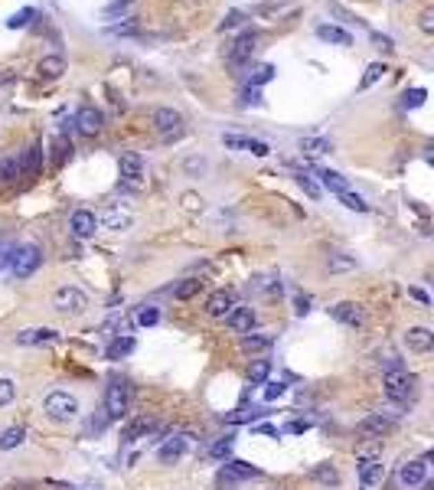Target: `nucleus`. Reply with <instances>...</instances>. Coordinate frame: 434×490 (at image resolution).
I'll return each instance as SVG.
<instances>
[{"mask_svg":"<svg viewBox=\"0 0 434 490\" xmlns=\"http://www.w3.org/2000/svg\"><path fill=\"white\" fill-rule=\"evenodd\" d=\"M43 412L50 415L52 422H72L75 415H79V399H75L72 392L56 389V392H50V396H46Z\"/></svg>","mask_w":434,"mask_h":490,"instance_id":"1","label":"nucleus"},{"mask_svg":"<svg viewBox=\"0 0 434 490\" xmlns=\"http://www.w3.org/2000/svg\"><path fill=\"white\" fill-rule=\"evenodd\" d=\"M127 405H131V382L114 376L105 389V412H108V418H121L127 412Z\"/></svg>","mask_w":434,"mask_h":490,"instance_id":"2","label":"nucleus"},{"mask_svg":"<svg viewBox=\"0 0 434 490\" xmlns=\"http://www.w3.org/2000/svg\"><path fill=\"white\" fill-rule=\"evenodd\" d=\"M52 307L59 311V314H82L88 307V298L82 288H75V285H62V288L52 291Z\"/></svg>","mask_w":434,"mask_h":490,"instance_id":"3","label":"nucleus"},{"mask_svg":"<svg viewBox=\"0 0 434 490\" xmlns=\"http://www.w3.org/2000/svg\"><path fill=\"white\" fill-rule=\"evenodd\" d=\"M415 382L418 379L411 376V373H405V369H389L382 376V389L389 399H395V402H405L409 396H415Z\"/></svg>","mask_w":434,"mask_h":490,"instance_id":"4","label":"nucleus"},{"mask_svg":"<svg viewBox=\"0 0 434 490\" xmlns=\"http://www.w3.org/2000/svg\"><path fill=\"white\" fill-rule=\"evenodd\" d=\"M395 431V418H389V415L375 412V415H366L360 425H356V435L362 441H382L385 435H392Z\"/></svg>","mask_w":434,"mask_h":490,"instance_id":"5","label":"nucleus"},{"mask_svg":"<svg viewBox=\"0 0 434 490\" xmlns=\"http://www.w3.org/2000/svg\"><path fill=\"white\" fill-rule=\"evenodd\" d=\"M39 265H43V252H39L37 245H20V249L13 252V258H10V268H13V275L17 278L37 275Z\"/></svg>","mask_w":434,"mask_h":490,"instance_id":"6","label":"nucleus"},{"mask_svg":"<svg viewBox=\"0 0 434 490\" xmlns=\"http://www.w3.org/2000/svg\"><path fill=\"white\" fill-rule=\"evenodd\" d=\"M154 127H157L167 141H174V138H180V131H183V114L176 112V108H157V112H154Z\"/></svg>","mask_w":434,"mask_h":490,"instance_id":"7","label":"nucleus"},{"mask_svg":"<svg viewBox=\"0 0 434 490\" xmlns=\"http://www.w3.org/2000/svg\"><path fill=\"white\" fill-rule=\"evenodd\" d=\"M223 144L232 147V151H245V154H255V157H268L271 147L258 138H248V134H223Z\"/></svg>","mask_w":434,"mask_h":490,"instance_id":"8","label":"nucleus"},{"mask_svg":"<svg viewBox=\"0 0 434 490\" xmlns=\"http://www.w3.org/2000/svg\"><path fill=\"white\" fill-rule=\"evenodd\" d=\"M424 480H428V458L422 461H405V465L398 467V484L402 487H422Z\"/></svg>","mask_w":434,"mask_h":490,"instance_id":"9","label":"nucleus"},{"mask_svg":"<svg viewBox=\"0 0 434 490\" xmlns=\"http://www.w3.org/2000/svg\"><path fill=\"white\" fill-rule=\"evenodd\" d=\"M255 50H258V33H255V30H245V33L232 43V50H229V63L242 65L245 59H251V52Z\"/></svg>","mask_w":434,"mask_h":490,"instance_id":"10","label":"nucleus"},{"mask_svg":"<svg viewBox=\"0 0 434 490\" xmlns=\"http://www.w3.org/2000/svg\"><path fill=\"white\" fill-rule=\"evenodd\" d=\"M95 223L108 232H124V229H131V213H124L121 206H108V210H101V216H95Z\"/></svg>","mask_w":434,"mask_h":490,"instance_id":"11","label":"nucleus"},{"mask_svg":"<svg viewBox=\"0 0 434 490\" xmlns=\"http://www.w3.org/2000/svg\"><path fill=\"white\" fill-rule=\"evenodd\" d=\"M75 125H79L82 134H99L101 127H105V114H101L95 105H82L79 114H75Z\"/></svg>","mask_w":434,"mask_h":490,"instance_id":"12","label":"nucleus"},{"mask_svg":"<svg viewBox=\"0 0 434 490\" xmlns=\"http://www.w3.org/2000/svg\"><path fill=\"white\" fill-rule=\"evenodd\" d=\"M232 307H236V294H232V291H225V288L212 291L209 298H206V314L209 317H225Z\"/></svg>","mask_w":434,"mask_h":490,"instance_id":"13","label":"nucleus"},{"mask_svg":"<svg viewBox=\"0 0 434 490\" xmlns=\"http://www.w3.org/2000/svg\"><path fill=\"white\" fill-rule=\"evenodd\" d=\"M69 229H72L75 239H92V236H95V229H99V223H95V213H88V210H75Z\"/></svg>","mask_w":434,"mask_h":490,"instance_id":"14","label":"nucleus"},{"mask_svg":"<svg viewBox=\"0 0 434 490\" xmlns=\"http://www.w3.org/2000/svg\"><path fill=\"white\" fill-rule=\"evenodd\" d=\"M356 467H360V490H372L382 480V461L379 458H362Z\"/></svg>","mask_w":434,"mask_h":490,"instance_id":"15","label":"nucleus"},{"mask_svg":"<svg viewBox=\"0 0 434 490\" xmlns=\"http://www.w3.org/2000/svg\"><path fill=\"white\" fill-rule=\"evenodd\" d=\"M144 176V157L134 151L121 154V180L124 183H131V187H137V180Z\"/></svg>","mask_w":434,"mask_h":490,"instance_id":"16","label":"nucleus"},{"mask_svg":"<svg viewBox=\"0 0 434 490\" xmlns=\"http://www.w3.org/2000/svg\"><path fill=\"white\" fill-rule=\"evenodd\" d=\"M225 324L232 327L236 334H251V327H255V311L242 304V307H232L229 314H225Z\"/></svg>","mask_w":434,"mask_h":490,"instance_id":"17","label":"nucleus"},{"mask_svg":"<svg viewBox=\"0 0 434 490\" xmlns=\"http://www.w3.org/2000/svg\"><path fill=\"white\" fill-rule=\"evenodd\" d=\"M52 340H59V334H56L52 327H30V330H20V334H17V343H20V347H39V343H52Z\"/></svg>","mask_w":434,"mask_h":490,"instance_id":"18","label":"nucleus"},{"mask_svg":"<svg viewBox=\"0 0 434 490\" xmlns=\"http://www.w3.org/2000/svg\"><path fill=\"white\" fill-rule=\"evenodd\" d=\"M333 317L347 327H362V320H366V314H362V307L356 301H340L333 307Z\"/></svg>","mask_w":434,"mask_h":490,"instance_id":"19","label":"nucleus"},{"mask_svg":"<svg viewBox=\"0 0 434 490\" xmlns=\"http://www.w3.org/2000/svg\"><path fill=\"white\" fill-rule=\"evenodd\" d=\"M405 343H409L411 353H428L434 347V334L428 327H411L409 334H405Z\"/></svg>","mask_w":434,"mask_h":490,"instance_id":"20","label":"nucleus"},{"mask_svg":"<svg viewBox=\"0 0 434 490\" xmlns=\"http://www.w3.org/2000/svg\"><path fill=\"white\" fill-rule=\"evenodd\" d=\"M298 10H300L298 3H258L255 7V13L265 17V20H285V17H294Z\"/></svg>","mask_w":434,"mask_h":490,"instance_id":"21","label":"nucleus"},{"mask_svg":"<svg viewBox=\"0 0 434 490\" xmlns=\"http://www.w3.org/2000/svg\"><path fill=\"white\" fill-rule=\"evenodd\" d=\"M154 428V418L150 415H137V418H131L127 425H124L121 438L124 441H137V438H147V431Z\"/></svg>","mask_w":434,"mask_h":490,"instance_id":"22","label":"nucleus"},{"mask_svg":"<svg viewBox=\"0 0 434 490\" xmlns=\"http://www.w3.org/2000/svg\"><path fill=\"white\" fill-rule=\"evenodd\" d=\"M186 451V438H170L161 445V451H157V458H161V465H174V461H180Z\"/></svg>","mask_w":434,"mask_h":490,"instance_id":"23","label":"nucleus"},{"mask_svg":"<svg viewBox=\"0 0 434 490\" xmlns=\"http://www.w3.org/2000/svg\"><path fill=\"white\" fill-rule=\"evenodd\" d=\"M37 72L43 79H59L62 72H65V59H62V56H43L37 65Z\"/></svg>","mask_w":434,"mask_h":490,"instance_id":"24","label":"nucleus"},{"mask_svg":"<svg viewBox=\"0 0 434 490\" xmlns=\"http://www.w3.org/2000/svg\"><path fill=\"white\" fill-rule=\"evenodd\" d=\"M258 474H261L258 467L245 465V461H229V465H225V471H223V480H238V478H258Z\"/></svg>","mask_w":434,"mask_h":490,"instance_id":"25","label":"nucleus"},{"mask_svg":"<svg viewBox=\"0 0 434 490\" xmlns=\"http://www.w3.org/2000/svg\"><path fill=\"white\" fill-rule=\"evenodd\" d=\"M274 343L271 334H242V350L245 353H261Z\"/></svg>","mask_w":434,"mask_h":490,"instance_id":"26","label":"nucleus"},{"mask_svg":"<svg viewBox=\"0 0 434 490\" xmlns=\"http://www.w3.org/2000/svg\"><path fill=\"white\" fill-rule=\"evenodd\" d=\"M317 37L327 39V43H336V46H349V43H353V37H349L347 30H340V26H330V23L317 26Z\"/></svg>","mask_w":434,"mask_h":490,"instance_id":"27","label":"nucleus"},{"mask_svg":"<svg viewBox=\"0 0 434 490\" xmlns=\"http://www.w3.org/2000/svg\"><path fill=\"white\" fill-rule=\"evenodd\" d=\"M317 176H320V183H323V187L330 190V193H336V196H340V193H347V190H349L347 176H343V174H336V170H320Z\"/></svg>","mask_w":434,"mask_h":490,"instance_id":"28","label":"nucleus"},{"mask_svg":"<svg viewBox=\"0 0 434 490\" xmlns=\"http://www.w3.org/2000/svg\"><path fill=\"white\" fill-rule=\"evenodd\" d=\"M300 151L307 154V157H320V154L333 151V141H327V138H300Z\"/></svg>","mask_w":434,"mask_h":490,"instance_id":"29","label":"nucleus"},{"mask_svg":"<svg viewBox=\"0 0 434 490\" xmlns=\"http://www.w3.org/2000/svg\"><path fill=\"white\" fill-rule=\"evenodd\" d=\"M310 478L320 480V484H327V487H336V484H340V474H336V467L327 465V461H323V465H313V467H310Z\"/></svg>","mask_w":434,"mask_h":490,"instance_id":"30","label":"nucleus"},{"mask_svg":"<svg viewBox=\"0 0 434 490\" xmlns=\"http://www.w3.org/2000/svg\"><path fill=\"white\" fill-rule=\"evenodd\" d=\"M17 163H20V174H37V170H39V163H43V147H39V144H33V147H26L23 161H17Z\"/></svg>","mask_w":434,"mask_h":490,"instance_id":"31","label":"nucleus"},{"mask_svg":"<svg viewBox=\"0 0 434 490\" xmlns=\"http://www.w3.org/2000/svg\"><path fill=\"white\" fill-rule=\"evenodd\" d=\"M23 441H26V428L13 425V428H7V431L0 435V451H10V448H20Z\"/></svg>","mask_w":434,"mask_h":490,"instance_id":"32","label":"nucleus"},{"mask_svg":"<svg viewBox=\"0 0 434 490\" xmlns=\"http://www.w3.org/2000/svg\"><path fill=\"white\" fill-rule=\"evenodd\" d=\"M199 291H203V281L199 278H186V281H180L174 288V298L176 301H189V298H196Z\"/></svg>","mask_w":434,"mask_h":490,"instance_id":"33","label":"nucleus"},{"mask_svg":"<svg viewBox=\"0 0 434 490\" xmlns=\"http://www.w3.org/2000/svg\"><path fill=\"white\" fill-rule=\"evenodd\" d=\"M268 376H271V360H255L251 369H248V382H251V386H261Z\"/></svg>","mask_w":434,"mask_h":490,"instance_id":"34","label":"nucleus"},{"mask_svg":"<svg viewBox=\"0 0 434 490\" xmlns=\"http://www.w3.org/2000/svg\"><path fill=\"white\" fill-rule=\"evenodd\" d=\"M340 203H343L347 210H356V213H366V210H369V203L362 200L360 193H353V190H347V193H340Z\"/></svg>","mask_w":434,"mask_h":490,"instance_id":"35","label":"nucleus"},{"mask_svg":"<svg viewBox=\"0 0 434 490\" xmlns=\"http://www.w3.org/2000/svg\"><path fill=\"white\" fill-rule=\"evenodd\" d=\"M131 350H134V340L124 337V340H114L112 347H108V353H105V356H108V360H121V356H127Z\"/></svg>","mask_w":434,"mask_h":490,"instance_id":"36","label":"nucleus"},{"mask_svg":"<svg viewBox=\"0 0 434 490\" xmlns=\"http://www.w3.org/2000/svg\"><path fill=\"white\" fill-rule=\"evenodd\" d=\"M33 17H37V10H33V7H23V10H17L10 20H7V26H10V30H23V26H30Z\"/></svg>","mask_w":434,"mask_h":490,"instance_id":"37","label":"nucleus"},{"mask_svg":"<svg viewBox=\"0 0 434 490\" xmlns=\"http://www.w3.org/2000/svg\"><path fill=\"white\" fill-rule=\"evenodd\" d=\"M385 76V65L382 63H372V65H366V76H362V82H360V88H369V85H375L379 79Z\"/></svg>","mask_w":434,"mask_h":490,"instance_id":"38","label":"nucleus"},{"mask_svg":"<svg viewBox=\"0 0 434 490\" xmlns=\"http://www.w3.org/2000/svg\"><path fill=\"white\" fill-rule=\"evenodd\" d=\"M424 99H428L424 88H411V92H405V99H402V108H422Z\"/></svg>","mask_w":434,"mask_h":490,"instance_id":"39","label":"nucleus"},{"mask_svg":"<svg viewBox=\"0 0 434 490\" xmlns=\"http://www.w3.org/2000/svg\"><path fill=\"white\" fill-rule=\"evenodd\" d=\"M242 20H245V13L242 10H229L223 17V23H219V33H225V30H236V26H242Z\"/></svg>","mask_w":434,"mask_h":490,"instance_id":"40","label":"nucleus"},{"mask_svg":"<svg viewBox=\"0 0 434 490\" xmlns=\"http://www.w3.org/2000/svg\"><path fill=\"white\" fill-rule=\"evenodd\" d=\"M13 396H17V386H13V379L0 376V405H10Z\"/></svg>","mask_w":434,"mask_h":490,"instance_id":"41","label":"nucleus"},{"mask_svg":"<svg viewBox=\"0 0 434 490\" xmlns=\"http://www.w3.org/2000/svg\"><path fill=\"white\" fill-rule=\"evenodd\" d=\"M274 76H278V69H274V65H261L258 72H255V76H251V88L265 85V82H271Z\"/></svg>","mask_w":434,"mask_h":490,"instance_id":"42","label":"nucleus"},{"mask_svg":"<svg viewBox=\"0 0 434 490\" xmlns=\"http://www.w3.org/2000/svg\"><path fill=\"white\" fill-rule=\"evenodd\" d=\"M298 183L304 187V193H307L310 200H320V187L310 180V174H304V170H300V174H298Z\"/></svg>","mask_w":434,"mask_h":490,"instance_id":"43","label":"nucleus"},{"mask_svg":"<svg viewBox=\"0 0 434 490\" xmlns=\"http://www.w3.org/2000/svg\"><path fill=\"white\" fill-rule=\"evenodd\" d=\"M17 174H20V163L10 161V157H3V161H0V180H13Z\"/></svg>","mask_w":434,"mask_h":490,"instance_id":"44","label":"nucleus"},{"mask_svg":"<svg viewBox=\"0 0 434 490\" xmlns=\"http://www.w3.org/2000/svg\"><path fill=\"white\" fill-rule=\"evenodd\" d=\"M356 268V258H343V255H330V272H349Z\"/></svg>","mask_w":434,"mask_h":490,"instance_id":"45","label":"nucleus"},{"mask_svg":"<svg viewBox=\"0 0 434 490\" xmlns=\"http://www.w3.org/2000/svg\"><path fill=\"white\" fill-rule=\"evenodd\" d=\"M157 320H161V314H157L154 307H141V311H137V324L141 327H154Z\"/></svg>","mask_w":434,"mask_h":490,"instance_id":"46","label":"nucleus"},{"mask_svg":"<svg viewBox=\"0 0 434 490\" xmlns=\"http://www.w3.org/2000/svg\"><path fill=\"white\" fill-rule=\"evenodd\" d=\"M285 392H287L285 382H268V389H265V399H268V402H274V399H281Z\"/></svg>","mask_w":434,"mask_h":490,"instance_id":"47","label":"nucleus"},{"mask_svg":"<svg viewBox=\"0 0 434 490\" xmlns=\"http://www.w3.org/2000/svg\"><path fill=\"white\" fill-rule=\"evenodd\" d=\"M255 415H261V412H245V409H238V412L225 415V422H229V425H238V422H248V418H255Z\"/></svg>","mask_w":434,"mask_h":490,"instance_id":"48","label":"nucleus"},{"mask_svg":"<svg viewBox=\"0 0 434 490\" xmlns=\"http://www.w3.org/2000/svg\"><path fill=\"white\" fill-rule=\"evenodd\" d=\"M242 105H255V108H258V105H265L258 88H245V92H242Z\"/></svg>","mask_w":434,"mask_h":490,"instance_id":"49","label":"nucleus"},{"mask_svg":"<svg viewBox=\"0 0 434 490\" xmlns=\"http://www.w3.org/2000/svg\"><path fill=\"white\" fill-rule=\"evenodd\" d=\"M229 451H232V438L219 441V445H212V454H216V458H229Z\"/></svg>","mask_w":434,"mask_h":490,"instance_id":"50","label":"nucleus"},{"mask_svg":"<svg viewBox=\"0 0 434 490\" xmlns=\"http://www.w3.org/2000/svg\"><path fill=\"white\" fill-rule=\"evenodd\" d=\"M372 43H375V50H382V52H392L395 46H392V39L389 37H379V33H372Z\"/></svg>","mask_w":434,"mask_h":490,"instance_id":"51","label":"nucleus"},{"mask_svg":"<svg viewBox=\"0 0 434 490\" xmlns=\"http://www.w3.org/2000/svg\"><path fill=\"white\" fill-rule=\"evenodd\" d=\"M422 30H424V33H434V10H424L422 13Z\"/></svg>","mask_w":434,"mask_h":490,"instance_id":"52","label":"nucleus"},{"mask_svg":"<svg viewBox=\"0 0 434 490\" xmlns=\"http://www.w3.org/2000/svg\"><path fill=\"white\" fill-rule=\"evenodd\" d=\"M294 304H298L294 311H298L300 317H304V314H307V311H310V298H304V294H298V298H294Z\"/></svg>","mask_w":434,"mask_h":490,"instance_id":"53","label":"nucleus"},{"mask_svg":"<svg viewBox=\"0 0 434 490\" xmlns=\"http://www.w3.org/2000/svg\"><path fill=\"white\" fill-rule=\"evenodd\" d=\"M307 428H310V422H291L285 431H291V435H300V431H307Z\"/></svg>","mask_w":434,"mask_h":490,"instance_id":"54","label":"nucleus"},{"mask_svg":"<svg viewBox=\"0 0 434 490\" xmlns=\"http://www.w3.org/2000/svg\"><path fill=\"white\" fill-rule=\"evenodd\" d=\"M411 298H415V301H422V304H431V298H428L422 288H411Z\"/></svg>","mask_w":434,"mask_h":490,"instance_id":"55","label":"nucleus"},{"mask_svg":"<svg viewBox=\"0 0 434 490\" xmlns=\"http://www.w3.org/2000/svg\"><path fill=\"white\" fill-rule=\"evenodd\" d=\"M258 431L261 435H274V438H278V428H271V425H258Z\"/></svg>","mask_w":434,"mask_h":490,"instance_id":"56","label":"nucleus"},{"mask_svg":"<svg viewBox=\"0 0 434 490\" xmlns=\"http://www.w3.org/2000/svg\"><path fill=\"white\" fill-rule=\"evenodd\" d=\"M124 3H131V0H114V3H112V7H108V13H114V10H121V7H124Z\"/></svg>","mask_w":434,"mask_h":490,"instance_id":"57","label":"nucleus"}]
</instances>
